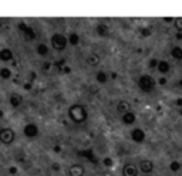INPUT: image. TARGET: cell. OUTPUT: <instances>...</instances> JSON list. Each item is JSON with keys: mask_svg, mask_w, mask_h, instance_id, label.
<instances>
[{"mask_svg": "<svg viewBox=\"0 0 182 176\" xmlns=\"http://www.w3.org/2000/svg\"><path fill=\"white\" fill-rule=\"evenodd\" d=\"M49 176H53V175H49Z\"/></svg>", "mask_w": 182, "mask_h": 176, "instance_id": "cell-43", "label": "cell"}, {"mask_svg": "<svg viewBox=\"0 0 182 176\" xmlns=\"http://www.w3.org/2000/svg\"><path fill=\"white\" fill-rule=\"evenodd\" d=\"M137 84H138V88L142 91V93L149 94V93L154 91L155 85H157V81H155V78L152 77L151 74H142L141 77L138 78Z\"/></svg>", "mask_w": 182, "mask_h": 176, "instance_id": "cell-2", "label": "cell"}, {"mask_svg": "<svg viewBox=\"0 0 182 176\" xmlns=\"http://www.w3.org/2000/svg\"><path fill=\"white\" fill-rule=\"evenodd\" d=\"M154 168H155V165H154V162H152L151 159H142V161L139 162V165H138L139 172L145 173V175H149V173L154 172Z\"/></svg>", "mask_w": 182, "mask_h": 176, "instance_id": "cell-9", "label": "cell"}, {"mask_svg": "<svg viewBox=\"0 0 182 176\" xmlns=\"http://www.w3.org/2000/svg\"><path fill=\"white\" fill-rule=\"evenodd\" d=\"M164 22H167V23H174V22H175V19H174V17H164Z\"/></svg>", "mask_w": 182, "mask_h": 176, "instance_id": "cell-36", "label": "cell"}, {"mask_svg": "<svg viewBox=\"0 0 182 176\" xmlns=\"http://www.w3.org/2000/svg\"><path fill=\"white\" fill-rule=\"evenodd\" d=\"M174 26H175L176 30L182 33V17H176L175 22H174Z\"/></svg>", "mask_w": 182, "mask_h": 176, "instance_id": "cell-27", "label": "cell"}, {"mask_svg": "<svg viewBox=\"0 0 182 176\" xmlns=\"http://www.w3.org/2000/svg\"><path fill=\"white\" fill-rule=\"evenodd\" d=\"M41 68H43V71H49L50 68H51V63H50V61L43 63V64H41Z\"/></svg>", "mask_w": 182, "mask_h": 176, "instance_id": "cell-29", "label": "cell"}, {"mask_svg": "<svg viewBox=\"0 0 182 176\" xmlns=\"http://www.w3.org/2000/svg\"><path fill=\"white\" fill-rule=\"evenodd\" d=\"M179 115H182V108H181V109H179Z\"/></svg>", "mask_w": 182, "mask_h": 176, "instance_id": "cell-42", "label": "cell"}, {"mask_svg": "<svg viewBox=\"0 0 182 176\" xmlns=\"http://www.w3.org/2000/svg\"><path fill=\"white\" fill-rule=\"evenodd\" d=\"M158 84H159V85H165V84H167V78H165V77H161L159 80H158Z\"/></svg>", "mask_w": 182, "mask_h": 176, "instance_id": "cell-34", "label": "cell"}, {"mask_svg": "<svg viewBox=\"0 0 182 176\" xmlns=\"http://www.w3.org/2000/svg\"><path fill=\"white\" fill-rule=\"evenodd\" d=\"M118 77V75H117V73H112V74H111V78H112V80H115V78H117Z\"/></svg>", "mask_w": 182, "mask_h": 176, "instance_id": "cell-40", "label": "cell"}, {"mask_svg": "<svg viewBox=\"0 0 182 176\" xmlns=\"http://www.w3.org/2000/svg\"><path fill=\"white\" fill-rule=\"evenodd\" d=\"M50 43H51V47L56 51H64L68 46V40H67V36L61 33H54L50 38Z\"/></svg>", "mask_w": 182, "mask_h": 176, "instance_id": "cell-3", "label": "cell"}, {"mask_svg": "<svg viewBox=\"0 0 182 176\" xmlns=\"http://www.w3.org/2000/svg\"><path fill=\"white\" fill-rule=\"evenodd\" d=\"M36 53H37L40 57H47V56H49V53H50V48H49L47 44L39 43L37 46H36Z\"/></svg>", "mask_w": 182, "mask_h": 176, "instance_id": "cell-19", "label": "cell"}, {"mask_svg": "<svg viewBox=\"0 0 182 176\" xmlns=\"http://www.w3.org/2000/svg\"><path fill=\"white\" fill-rule=\"evenodd\" d=\"M102 165L107 166V168H112V166H114V159H111L110 156L104 158V159H102Z\"/></svg>", "mask_w": 182, "mask_h": 176, "instance_id": "cell-26", "label": "cell"}, {"mask_svg": "<svg viewBox=\"0 0 182 176\" xmlns=\"http://www.w3.org/2000/svg\"><path fill=\"white\" fill-rule=\"evenodd\" d=\"M67 40H68V44H70V46H73V47L78 46V44H80V34L70 33L68 34V37H67Z\"/></svg>", "mask_w": 182, "mask_h": 176, "instance_id": "cell-21", "label": "cell"}, {"mask_svg": "<svg viewBox=\"0 0 182 176\" xmlns=\"http://www.w3.org/2000/svg\"><path fill=\"white\" fill-rule=\"evenodd\" d=\"M17 27H19V30L23 33V36H24V38L27 41H33L36 40V37H37V34H36V30H34L31 26H29L27 23L24 22H20L19 24H17Z\"/></svg>", "mask_w": 182, "mask_h": 176, "instance_id": "cell-5", "label": "cell"}, {"mask_svg": "<svg viewBox=\"0 0 182 176\" xmlns=\"http://www.w3.org/2000/svg\"><path fill=\"white\" fill-rule=\"evenodd\" d=\"M130 136L131 139H133V142L135 143H142L145 141V138H147V133H145V131L142 129V128H133L130 132Z\"/></svg>", "mask_w": 182, "mask_h": 176, "instance_id": "cell-8", "label": "cell"}, {"mask_svg": "<svg viewBox=\"0 0 182 176\" xmlns=\"http://www.w3.org/2000/svg\"><path fill=\"white\" fill-rule=\"evenodd\" d=\"M68 118H70L74 124L80 125L84 124L87 119H88V112H87V108L84 107L83 104H71L68 107Z\"/></svg>", "mask_w": 182, "mask_h": 176, "instance_id": "cell-1", "label": "cell"}, {"mask_svg": "<svg viewBox=\"0 0 182 176\" xmlns=\"http://www.w3.org/2000/svg\"><path fill=\"white\" fill-rule=\"evenodd\" d=\"M17 172H19V169H17L16 166H10L9 168V173H10V175H16Z\"/></svg>", "mask_w": 182, "mask_h": 176, "instance_id": "cell-32", "label": "cell"}, {"mask_svg": "<svg viewBox=\"0 0 182 176\" xmlns=\"http://www.w3.org/2000/svg\"><path fill=\"white\" fill-rule=\"evenodd\" d=\"M23 133H24V136L29 138V139H36L39 135H40L39 125L34 124V122H29V124H26L24 128H23Z\"/></svg>", "mask_w": 182, "mask_h": 176, "instance_id": "cell-6", "label": "cell"}, {"mask_svg": "<svg viewBox=\"0 0 182 176\" xmlns=\"http://www.w3.org/2000/svg\"><path fill=\"white\" fill-rule=\"evenodd\" d=\"M23 88H24L26 91H31L33 85H31V83H24V84H23Z\"/></svg>", "mask_w": 182, "mask_h": 176, "instance_id": "cell-31", "label": "cell"}, {"mask_svg": "<svg viewBox=\"0 0 182 176\" xmlns=\"http://www.w3.org/2000/svg\"><path fill=\"white\" fill-rule=\"evenodd\" d=\"M158 61H159L158 58H151V60H149V63H148L149 70H157V67H158Z\"/></svg>", "mask_w": 182, "mask_h": 176, "instance_id": "cell-28", "label": "cell"}, {"mask_svg": "<svg viewBox=\"0 0 182 176\" xmlns=\"http://www.w3.org/2000/svg\"><path fill=\"white\" fill-rule=\"evenodd\" d=\"M86 61H87V64L91 65V67H97V65L100 64V61H101V58H100V56L97 53H91V54L87 56Z\"/></svg>", "mask_w": 182, "mask_h": 176, "instance_id": "cell-16", "label": "cell"}, {"mask_svg": "<svg viewBox=\"0 0 182 176\" xmlns=\"http://www.w3.org/2000/svg\"><path fill=\"white\" fill-rule=\"evenodd\" d=\"M178 87H179V88H182V78L178 81Z\"/></svg>", "mask_w": 182, "mask_h": 176, "instance_id": "cell-41", "label": "cell"}, {"mask_svg": "<svg viewBox=\"0 0 182 176\" xmlns=\"http://www.w3.org/2000/svg\"><path fill=\"white\" fill-rule=\"evenodd\" d=\"M139 34H141L142 37H149L152 34V30L149 27H141L139 28Z\"/></svg>", "mask_w": 182, "mask_h": 176, "instance_id": "cell-25", "label": "cell"}, {"mask_svg": "<svg viewBox=\"0 0 182 176\" xmlns=\"http://www.w3.org/2000/svg\"><path fill=\"white\" fill-rule=\"evenodd\" d=\"M67 175L68 176H84L86 175V168L80 163H73L67 169Z\"/></svg>", "mask_w": 182, "mask_h": 176, "instance_id": "cell-10", "label": "cell"}, {"mask_svg": "<svg viewBox=\"0 0 182 176\" xmlns=\"http://www.w3.org/2000/svg\"><path fill=\"white\" fill-rule=\"evenodd\" d=\"M3 117H4V111L3 109H0V119H3Z\"/></svg>", "mask_w": 182, "mask_h": 176, "instance_id": "cell-39", "label": "cell"}, {"mask_svg": "<svg viewBox=\"0 0 182 176\" xmlns=\"http://www.w3.org/2000/svg\"><path fill=\"white\" fill-rule=\"evenodd\" d=\"M96 80L98 84H105L108 81V74L105 71H102V70H100V71L96 73Z\"/></svg>", "mask_w": 182, "mask_h": 176, "instance_id": "cell-22", "label": "cell"}, {"mask_svg": "<svg viewBox=\"0 0 182 176\" xmlns=\"http://www.w3.org/2000/svg\"><path fill=\"white\" fill-rule=\"evenodd\" d=\"M115 109H117L118 114L124 115L125 112L131 111V105H130V102H128V101H125V99H121V101L117 102V108H115Z\"/></svg>", "mask_w": 182, "mask_h": 176, "instance_id": "cell-15", "label": "cell"}, {"mask_svg": "<svg viewBox=\"0 0 182 176\" xmlns=\"http://www.w3.org/2000/svg\"><path fill=\"white\" fill-rule=\"evenodd\" d=\"M175 105L178 107V108H182V98L181 97H178V98L175 99Z\"/></svg>", "mask_w": 182, "mask_h": 176, "instance_id": "cell-33", "label": "cell"}, {"mask_svg": "<svg viewBox=\"0 0 182 176\" xmlns=\"http://www.w3.org/2000/svg\"><path fill=\"white\" fill-rule=\"evenodd\" d=\"M121 122H122L125 127H131V125H134L137 122V115H135V112L128 111V112H125L124 115H121Z\"/></svg>", "mask_w": 182, "mask_h": 176, "instance_id": "cell-11", "label": "cell"}, {"mask_svg": "<svg viewBox=\"0 0 182 176\" xmlns=\"http://www.w3.org/2000/svg\"><path fill=\"white\" fill-rule=\"evenodd\" d=\"M9 104H10V107L14 109L19 108L20 105L23 104V95L19 93H12L9 97Z\"/></svg>", "mask_w": 182, "mask_h": 176, "instance_id": "cell-13", "label": "cell"}, {"mask_svg": "<svg viewBox=\"0 0 182 176\" xmlns=\"http://www.w3.org/2000/svg\"><path fill=\"white\" fill-rule=\"evenodd\" d=\"M121 173H122V176H138L139 169L134 163H125L122 166Z\"/></svg>", "mask_w": 182, "mask_h": 176, "instance_id": "cell-12", "label": "cell"}, {"mask_svg": "<svg viewBox=\"0 0 182 176\" xmlns=\"http://www.w3.org/2000/svg\"><path fill=\"white\" fill-rule=\"evenodd\" d=\"M54 152H61V146L56 145V146H54Z\"/></svg>", "mask_w": 182, "mask_h": 176, "instance_id": "cell-38", "label": "cell"}, {"mask_svg": "<svg viewBox=\"0 0 182 176\" xmlns=\"http://www.w3.org/2000/svg\"><path fill=\"white\" fill-rule=\"evenodd\" d=\"M51 170H53V172H59V170H61V166H60V163H57V162L51 163Z\"/></svg>", "mask_w": 182, "mask_h": 176, "instance_id": "cell-30", "label": "cell"}, {"mask_svg": "<svg viewBox=\"0 0 182 176\" xmlns=\"http://www.w3.org/2000/svg\"><path fill=\"white\" fill-rule=\"evenodd\" d=\"M181 169H182L181 162H178V161H172V162L169 163V170H171V172L176 173V172H179Z\"/></svg>", "mask_w": 182, "mask_h": 176, "instance_id": "cell-24", "label": "cell"}, {"mask_svg": "<svg viewBox=\"0 0 182 176\" xmlns=\"http://www.w3.org/2000/svg\"><path fill=\"white\" fill-rule=\"evenodd\" d=\"M13 75L12 70H10L9 67H3L0 68V80H10Z\"/></svg>", "mask_w": 182, "mask_h": 176, "instance_id": "cell-23", "label": "cell"}, {"mask_svg": "<svg viewBox=\"0 0 182 176\" xmlns=\"http://www.w3.org/2000/svg\"><path fill=\"white\" fill-rule=\"evenodd\" d=\"M175 38H176V40H182V33H181V31H176Z\"/></svg>", "mask_w": 182, "mask_h": 176, "instance_id": "cell-37", "label": "cell"}, {"mask_svg": "<svg viewBox=\"0 0 182 176\" xmlns=\"http://www.w3.org/2000/svg\"><path fill=\"white\" fill-rule=\"evenodd\" d=\"M157 70L161 73V74H168V73L171 71V64L167 61V60H159V61H158Z\"/></svg>", "mask_w": 182, "mask_h": 176, "instance_id": "cell-17", "label": "cell"}, {"mask_svg": "<svg viewBox=\"0 0 182 176\" xmlns=\"http://www.w3.org/2000/svg\"><path fill=\"white\" fill-rule=\"evenodd\" d=\"M16 139V131L9 127L0 128V143L3 145H12Z\"/></svg>", "mask_w": 182, "mask_h": 176, "instance_id": "cell-4", "label": "cell"}, {"mask_svg": "<svg viewBox=\"0 0 182 176\" xmlns=\"http://www.w3.org/2000/svg\"><path fill=\"white\" fill-rule=\"evenodd\" d=\"M171 57L176 61H182V47L181 46H174L171 48Z\"/></svg>", "mask_w": 182, "mask_h": 176, "instance_id": "cell-20", "label": "cell"}, {"mask_svg": "<svg viewBox=\"0 0 182 176\" xmlns=\"http://www.w3.org/2000/svg\"><path fill=\"white\" fill-rule=\"evenodd\" d=\"M77 155L80 158H83V159H86L87 162H91V163H94V165H98L100 163V161H98V158H97L96 152H94L91 148L81 149V151L77 152Z\"/></svg>", "mask_w": 182, "mask_h": 176, "instance_id": "cell-7", "label": "cell"}, {"mask_svg": "<svg viewBox=\"0 0 182 176\" xmlns=\"http://www.w3.org/2000/svg\"><path fill=\"white\" fill-rule=\"evenodd\" d=\"M36 77H37V75H36V73L31 71V73H30V80H29V83H33V81L36 80Z\"/></svg>", "mask_w": 182, "mask_h": 176, "instance_id": "cell-35", "label": "cell"}, {"mask_svg": "<svg viewBox=\"0 0 182 176\" xmlns=\"http://www.w3.org/2000/svg\"><path fill=\"white\" fill-rule=\"evenodd\" d=\"M96 33L98 34L100 37H107L108 34H110V28H108V26L105 23H100L96 27Z\"/></svg>", "mask_w": 182, "mask_h": 176, "instance_id": "cell-18", "label": "cell"}, {"mask_svg": "<svg viewBox=\"0 0 182 176\" xmlns=\"http://www.w3.org/2000/svg\"><path fill=\"white\" fill-rule=\"evenodd\" d=\"M13 58H14V54H13L12 48H9V47L0 48V61L7 63V61H12Z\"/></svg>", "mask_w": 182, "mask_h": 176, "instance_id": "cell-14", "label": "cell"}]
</instances>
